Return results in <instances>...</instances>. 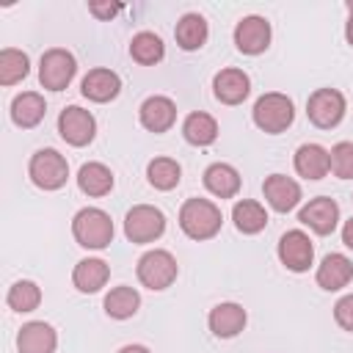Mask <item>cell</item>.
Masks as SVG:
<instances>
[{
    "instance_id": "e575fe53",
    "label": "cell",
    "mask_w": 353,
    "mask_h": 353,
    "mask_svg": "<svg viewBox=\"0 0 353 353\" xmlns=\"http://www.w3.org/2000/svg\"><path fill=\"white\" fill-rule=\"evenodd\" d=\"M88 11L94 17H99V19H110V17H116L121 11V6L119 3H88Z\"/></svg>"
},
{
    "instance_id": "4dcf8cb0",
    "label": "cell",
    "mask_w": 353,
    "mask_h": 353,
    "mask_svg": "<svg viewBox=\"0 0 353 353\" xmlns=\"http://www.w3.org/2000/svg\"><path fill=\"white\" fill-rule=\"evenodd\" d=\"M30 72V61L22 50H14V47H6L0 52V83L3 85H14L19 83L22 77H28Z\"/></svg>"
},
{
    "instance_id": "603a6c76",
    "label": "cell",
    "mask_w": 353,
    "mask_h": 353,
    "mask_svg": "<svg viewBox=\"0 0 353 353\" xmlns=\"http://www.w3.org/2000/svg\"><path fill=\"white\" fill-rule=\"evenodd\" d=\"M204 188L218 199H232L240 190V174L229 163H212L204 171Z\"/></svg>"
},
{
    "instance_id": "74e56055",
    "label": "cell",
    "mask_w": 353,
    "mask_h": 353,
    "mask_svg": "<svg viewBox=\"0 0 353 353\" xmlns=\"http://www.w3.org/2000/svg\"><path fill=\"white\" fill-rule=\"evenodd\" d=\"M345 39H347V44L353 47V14L347 17V25H345Z\"/></svg>"
},
{
    "instance_id": "d6a6232c",
    "label": "cell",
    "mask_w": 353,
    "mask_h": 353,
    "mask_svg": "<svg viewBox=\"0 0 353 353\" xmlns=\"http://www.w3.org/2000/svg\"><path fill=\"white\" fill-rule=\"evenodd\" d=\"M331 171L339 179H353V141H339L331 152Z\"/></svg>"
},
{
    "instance_id": "4316f807",
    "label": "cell",
    "mask_w": 353,
    "mask_h": 353,
    "mask_svg": "<svg viewBox=\"0 0 353 353\" xmlns=\"http://www.w3.org/2000/svg\"><path fill=\"white\" fill-rule=\"evenodd\" d=\"M182 135L188 143L193 146H210L215 138H218V121L210 116V113H190L185 121H182Z\"/></svg>"
},
{
    "instance_id": "1f68e13d",
    "label": "cell",
    "mask_w": 353,
    "mask_h": 353,
    "mask_svg": "<svg viewBox=\"0 0 353 353\" xmlns=\"http://www.w3.org/2000/svg\"><path fill=\"white\" fill-rule=\"evenodd\" d=\"M6 301H8V306H11L14 312H33V309L41 303V290H39L36 281L22 279V281H14V284H11Z\"/></svg>"
},
{
    "instance_id": "836d02e7",
    "label": "cell",
    "mask_w": 353,
    "mask_h": 353,
    "mask_svg": "<svg viewBox=\"0 0 353 353\" xmlns=\"http://www.w3.org/2000/svg\"><path fill=\"white\" fill-rule=\"evenodd\" d=\"M334 320L339 323V328H345V331L353 334V292L336 301V306H334Z\"/></svg>"
},
{
    "instance_id": "cb8c5ba5",
    "label": "cell",
    "mask_w": 353,
    "mask_h": 353,
    "mask_svg": "<svg viewBox=\"0 0 353 353\" xmlns=\"http://www.w3.org/2000/svg\"><path fill=\"white\" fill-rule=\"evenodd\" d=\"M77 188L85 196H108L113 190V171L105 163H85L77 171Z\"/></svg>"
},
{
    "instance_id": "8d00e7d4",
    "label": "cell",
    "mask_w": 353,
    "mask_h": 353,
    "mask_svg": "<svg viewBox=\"0 0 353 353\" xmlns=\"http://www.w3.org/2000/svg\"><path fill=\"white\" fill-rule=\"evenodd\" d=\"M119 353H152L149 347H143V345H124Z\"/></svg>"
},
{
    "instance_id": "7c38bea8",
    "label": "cell",
    "mask_w": 353,
    "mask_h": 353,
    "mask_svg": "<svg viewBox=\"0 0 353 353\" xmlns=\"http://www.w3.org/2000/svg\"><path fill=\"white\" fill-rule=\"evenodd\" d=\"M298 221L303 226H309L312 232H317V234H331L339 223V204L328 196H317V199H312L309 204L301 207Z\"/></svg>"
},
{
    "instance_id": "9c48e42d",
    "label": "cell",
    "mask_w": 353,
    "mask_h": 353,
    "mask_svg": "<svg viewBox=\"0 0 353 353\" xmlns=\"http://www.w3.org/2000/svg\"><path fill=\"white\" fill-rule=\"evenodd\" d=\"M58 132L72 146H88L94 141V135H97V119L85 108L69 105L58 116Z\"/></svg>"
},
{
    "instance_id": "30bf717a",
    "label": "cell",
    "mask_w": 353,
    "mask_h": 353,
    "mask_svg": "<svg viewBox=\"0 0 353 353\" xmlns=\"http://www.w3.org/2000/svg\"><path fill=\"white\" fill-rule=\"evenodd\" d=\"M279 259H281V265H284L287 270H292V273L309 270V265H312V259H314V245H312L309 234L301 232V229L284 232L281 240H279Z\"/></svg>"
},
{
    "instance_id": "6da1fadb",
    "label": "cell",
    "mask_w": 353,
    "mask_h": 353,
    "mask_svg": "<svg viewBox=\"0 0 353 353\" xmlns=\"http://www.w3.org/2000/svg\"><path fill=\"white\" fill-rule=\"evenodd\" d=\"M223 215L221 207L212 204L210 199H188L179 207V229L190 240H210L221 232Z\"/></svg>"
},
{
    "instance_id": "44dd1931",
    "label": "cell",
    "mask_w": 353,
    "mask_h": 353,
    "mask_svg": "<svg viewBox=\"0 0 353 353\" xmlns=\"http://www.w3.org/2000/svg\"><path fill=\"white\" fill-rule=\"evenodd\" d=\"M110 279V268L108 262L97 259V256H88V259H80L72 270V284L80 290V292H99Z\"/></svg>"
},
{
    "instance_id": "e0dca14e",
    "label": "cell",
    "mask_w": 353,
    "mask_h": 353,
    "mask_svg": "<svg viewBox=\"0 0 353 353\" xmlns=\"http://www.w3.org/2000/svg\"><path fill=\"white\" fill-rule=\"evenodd\" d=\"M174 121H176L174 99H168L163 94H154V97L143 99V105H141V124L149 132H165V130L174 127Z\"/></svg>"
},
{
    "instance_id": "d6986e66",
    "label": "cell",
    "mask_w": 353,
    "mask_h": 353,
    "mask_svg": "<svg viewBox=\"0 0 353 353\" xmlns=\"http://www.w3.org/2000/svg\"><path fill=\"white\" fill-rule=\"evenodd\" d=\"M317 284L328 292H336L342 287L350 284L353 279V262L345 256V254H328L320 265H317Z\"/></svg>"
},
{
    "instance_id": "f35d334b",
    "label": "cell",
    "mask_w": 353,
    "mask_h": 353,
    "mask_svg": "<svg viewBox=\"0 0 353 353\" xmlns=\"http://www.w3.org/2000/svg\"><path fill=\"white\" fill-rule=\"evenodd\" d=\"M347 11H350V14H353V0H350V3H347Z\"/></svg>"
},
{
    "instance_id": "7a4b0ae2",
    "label": "cell",
    "mask_w": 353,
    "mask_h": 353,
    "mask_svg": "<svg viewBox=\"0 0 353 353\" xmlns=\"http://www.w3.org/2000/svg\"><path fill=\"white\" fill-rule=\"evenodd\" d=\"M72 234L83 248H108L113 240V221L99 207H83L72 218Z\"/></svg>"
},
{
    "instance_id": "484cf974",
    "label": "cell",
    "mask_w": 353,
    "mask_h": 353,
    "mask_svg": "<svg viewBox=\"0 0 353 353\" xmlns=\"http://www.w3.org/2000/svg\"><path fill=\"white\" fill-rule=\"evenodd\" d=\"M174 36H176V44L182 47V50H199V47H204V41H207V36H210V28H207V19L201 17V14H185L179 22H176V28H174Z\"/></svg>"
},
{
    "instance_id": "83f0119b",
    "label": "cell",
    "mask_w": 353,
    "mask_h": 353,
    "mask_svg": "<svg viewBox=\"0 0 353 353\" xmlns=\"http://www.w3.org/2000/svg\"><path fill=\"white\" fill-rule=\"evenodd\" d=\"M130 55H132V61H138L141 66H154V63L163 61L165 44H163L160 36H154V33H149V30H141V33H135L132 41H130Z\"/></svg>"
},
{
    "instance_id": "52a82bcc",
    "label": "cell",
    "mask_w": 353,
    "mask_h": 353,
    "mask_svg": "<svg viewBox=\"0 0 353 353\" xmlns=\"http://www.w3.org/2000/svg\"><path fill=\"white\" fill-rule=\"evenodd\" d=\"M165 232V215L152 204H135L124 215V234L130 243H152Z\"/></svg>"
},
{
    "instance_id": "7402d4cb",
    "label": "cell",
    "mask_w": 353,
    "mask_h": 353,
    "mask_svg": "<svg viewBox=\"0 0 353 353\" xmlns=\"http://www.w3.org/2000/svg\"><path fill=\"white\" fill-rule=\"evenodd\" d=\"M44 113H47V102H44V97L36 94V91H22V94H17L14 102H11V119H14V124L22 127V130L36 127V124L44 119Z\"/></svg>"
},
{
    "instance_id": "f546056e",
    "label": "cell",
    "mask_w": 353,
    "mask_h": 353,
    "mask_svg": "<svg viewBox=\"0 0 353 353\" xmlns=\"http://www.w3.org/2000/svg\"><path fill=\"white\" fill-rule=\"evenodd\" d=\"M146 179L152 188L157 190H171L179 185L182 179V168L174 157H154L149 165H146Z\"/></svg>"
},
{
    "instance_id": "ac0fdd59",
    "label": "cell",
    "mask_w": 353,
    "mask_h": 353,
    "mask_svg": "<svg viewBox=\"0 0 353 353\" xmlns=\"http://www.w3.org/2000/svg\"><path fill=\"white\" fill-rule=\"evenodd\" d=\"M80 91H83V97L91 99V102H110V99L119 97V91H121V80H119L116 72L99 66V69H91V72L83 77Z\"/></svg>"
},
{
    "instance_id": "ba28073f",
    "label": "cell",
    "mask_w": 353,
    "mask_h": 353,
    "mask_svg": "<svg viewBox=\"0 0 353 353\" xmlns=\"http://www.w3.org/2000/svg\"><path fill=\"white\" fill-rule=\"evenodd\" d=\"M345 110H347V102H345L342 91H336V88H317L306 102V116L320 130L336 127L342 121Z\"/></svg>"
},
{
    "instance_id": "3957f363",
    "label": "cell",
    "mask_w": 353,
    "mask_h": 353,
    "mask_svg": "<svg viewBox=\"0 0 353 353\" xmlns=\"http://www.w3.org/2000/svg\"><path fill=\"white\" fill-rule=\"evenodd\" d=\"M254 124L262 130V132H270V135H279L284 132L292 119H295V108H292V99L287 94H279V91H270V94H262L256 102H254Z\"/></svg>"
},
{
    "instance_id": "8992f818",
    "label": "cell",
    "mask_w": 353,
    "mask_h": 353,
    "mask_svg": "<svg viewBox=\"0 0 353 353\" xmlns=\"http://www.w3.org/2000/svg\"><path fill=\"white\" fill-rule=\"evenodd\" d=\"M77 72V61L69 50L63 47H52L41 55L39 61V83L47 88V91H63L72 77Z\"/></svg>"
},
{
    "instance_id": "f1b7e54d",
    "label": "cell",
    "mask_w": 353,
    "mask_h": 353,
    "mask_svg": "<svg viewBox=\"0 0 353 353\" xmlns=\"http://www.w3.org/2000/svg\"><path fill=\"white\" fill-rule=\"evenodd\" d=\"M138 306H141V295H138V290H132V287H127V284L113 287V290L105 295V312H108V317H113V320H127V317H132V314L138 312Z\"/></svg>"
},
{
    "instance_id": "277c9868",
    "label": "cell",
    "mask_w": 353,
    "mask_h": 353,
    "mask_svg": "<svg viewBox=\"0 0 353 353\" xmlns=\"http://www.w3.org/2000/svg\"><path fill=\"white\" fill-rule=\"evenodd\" d=\"M135 273H138V281L143 287H149V290H165V287H171L176 281L179 268H176V259L171 256V251L152 248V251H146L138 259Z\"/></svg>"
},
{
    "instance_id": "ffe728a7",
    "label": "cell",
    "mask_w": 353,
    "mask_h": 353,
    "mask_svg": "<svg viewBox=\"0 0 353 353\" xmlns=\"http://www.w3.org/2000/svg\"><path fill=\"white\" fill-rule=\"evenodd\" d=\"M295 171L303 179H323L331 171V157L328 149H323L320 143H303L295 152Z\"/></svg>"
},
{
    "instance_id": "d590c367",
    "label": "cell",
    "mask_w": 353,
    "mask_h": 353,
    "mask_svg": "<svg viewBox=\"0 0 353 353\" xmlns=\"http://www.w3.org/2000/svg\"><path fill=\"white\" fill-rule=\"evenodd\" d=\"M342 243L353 251V218H347V221H345V226H342Z\"/></svg>"
},
{
    "instance_id": "5b68a950",
    "label": "cell",
    "mask_w": 353,
    "mask_h": 353,
    "mask_svg": "<svg viewBox=\"0 0 353 353\" xmlns=\"http://www.w3.org/2000/svg\"><path fill=\"white\" fill-rule=\"evenodd\" d=\"M28 174H30V179H33L36 188H41V190H58V188L66 185L69 163L55 149H39L30 157V163H28Z\"/></svg>"
},
{
    "instance_id": "4fadbf2b",
    "label": "cell",
    "mask_w": 353,
    "mask_h": 353,
    "mask_svg": "<svg viewBox=\"0 0 353 353\" xmlns=\"http://www.w3.org/2000/svg\"><path fill=\"white\" fill-rule=\"evenodd\" d=\"M262 193L276 212H290L301 201V185L287 174H270L262 182Z\"/></svg>"
},
{
    "instance_id": "2e32d148",
    "label": "cell",
    "mask_w": 353,
    "mask_h": 353,
    "mask_svg": "<svg viewBox=\"0 0 353 353\" xmlns=\"http://www.w3.org/2000/svg\"><path fill=\"white\" fill-rule=\"evenodd\" d=\"M251 91V80L243 69H221L212 77V94L223 105H240Z\"/></svg>"
},
{
    "instance_id": "5bb4252c",
    "label": "cell",
    "mask_w": 353,
    "mask_h": 353,
    "mask_svg": "<svg viewBox=\"0 0 353 353\" xmlns=\"http://www.w3.org/2000/svg\"><path fill=\"white\" fill-rule=\"evenodd\" d=\"M245 320H248L245 309H243L240 303H234V301H223V303L212 306V309H210V317H207L210 331H212L218 339H232V336H237V334L245 328Z\"/></svg>"
},
{
    "instance_id": "9a60e30c",
    "label": "cell",
    "mask_w": 353,
    "mask_h": 353,
    "mask_svg": "<svg viewBox=\"0 0 353 353\" xmlns=\"http://www.w3.org/2000/svg\"><path fill=\"white\" fill-rule=\"evenodd\" d=\"M58 334L44 320H30L17 334V350L19 353H55Z\"/></svg>"
},
{
    "instance_id": "8fae6325",
    "label": "cell",
    "mask_w": 353,
    "mask_h": 353,
    "mask_svg": "<svg viewBox=\"0 0 353 353\" xmlns=\"http://www.w3.org/2000/svg\"><path fill=\"white\" fill-rule=\"evenodd\" d=\"M234 44L240 52L245 55H259L268 50L270 44V22L265 17H243L237 25H234Z\"/></svg>"
},
{
    "instance_id": "d4e9b609",
    "label": "cell",
    "mask_w": 353,
    "mask_h": 353,
    "mask_svg": "<svg viewBox=\"0 0 353 353\" xmlns=\"http://www.w3.org/2000/svg\"><path fill=\"white\" fill-rule=\"evenodd\" d=\"M232 221H234L237 232H243V234H256V232H262V229L268 226V212H265V207H262L259 201H254V199H240V201H234V207H232Z\"/></svg>"
}]
</instances>
